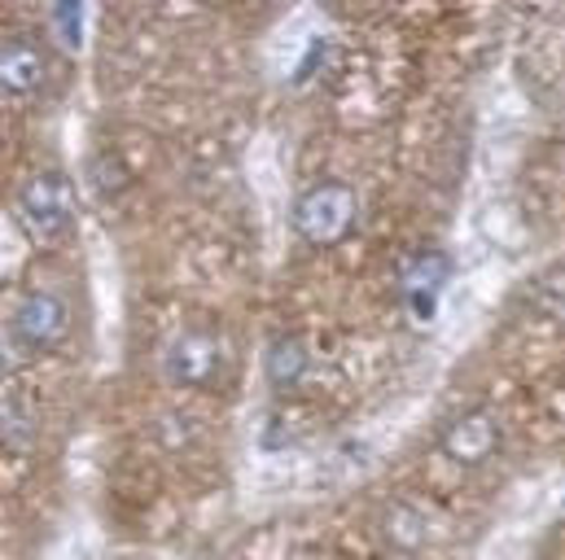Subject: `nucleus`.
Wrapping results in <instances>:
<instances>
[{
	"mask_svg": "<svg viewBox=\"0 0 565 560\" xmlns=\"http://www.w3.org/2000/svg\"><path fill=\"white\" fill-rule=\"evenodd\" d=\"M438 446H443V455H447L451 464L478 469V464H487V460L495 455V446H500V417L487 412V408H473V412H465V417L447 420L443 433H438Z\"/></svg>",
	"mask_w": 565,
	"mask_h": 560,
	"instance_id": "obj_4",
	"label": "nucleus"
},
{
	"mask_svg": "<svg viewBox=\"0 0 565 560\" xmlns=\"http://www.w3.org/2000/svg\"><path fill=\"white\" fill-rule=\"evenodd\" d=\"M447 272H451V263H447L443 255H434V250H429V255H417V259L404 268V289H408V293H438Z\"/></svg>",
	"mask_w": 565,
	"mask_h": 560,
	"instance_id": "obj_8",
	"label": "nucleus"
},
{
	"mask_svg": "<svg viewBox=\"0 0 565 560\" xmlns=\"http://www.w3.org/2000/svg\"><path fill=\"white\" fill-rule=\"evenodd\" d=\"M355 189L342 180H320L294 202V228L311 246H338L355 224Z\"/></svg>",
	"mask_w": 565,
	"mask_h": 560,
	"instance_id": "obj_1",
	"label": "nucleus"
},
{
	"mask_svg": "<svg viewBox=\"0 0 565 560\" xmlns=\"http://www.w3.org/2000/svg\"><path fill=\"white\" fill-rule=\"evenodd\" d=\"M49 18H53V26L62 31L66 44H79V22H84V9H79V4H57Z\"/></svg>",
	"mask_w": 565,
	"mask_h": 560,
	"instance_id": "obj_11",
	"label": "nucleus"
},
{
	"mask_svg": "<svg viewBox=\"0 0 565 560\" xmlns=\"http://www.w3.org/2000/svg\"><path fill=\"white\" fill-rule=\"evenodd\" d=\"M66 333H71V306H66L57 293L35 289V293H26V298L18 302V311H13V337H18L22 346L49 351V346H57Z\"/></svg>",
	"mask_w": 565,
	"mask_h": 560,
	"instance_id": "obj_5",
	"label": "nucleus"
},
{
	"mask_svg": "<svg viewBox=\"0 0 565 560\" xmlns=\"http://www.w3.org/2000/svg\"><path fill=\"white\" fill-rule=\"evenodd\" d=\"M18 219L31 237L53 241L75 224V184L62 171H40L18 193Z\"/></svg>",
	"mask_w": 565,
	"mask_h": 560,
	"instance_id": "obj_2",
	"label": "nucleus"
},
{
	"mask_svg": "<svg viewBox=\"0 0 565 560\" xmlns=\"http://www.w3.org/2000/svg\"><path fill=\"white\" fill-rule=\"evenodd\" d=\"M162 373L175 386L206 390V386H215L224 377V346L211 333H180L162 351Z\"/></svg>",
	"mask_w": 565,
	"mask_h": 560,
	"instance_id": "obj_3",
	"label": "nucleus"
},
{
	"mask_svg": "<svg viewBox=\"0 0 565 560\" xmlns=\"http://www.w3.org/2000/svg\"><path fill=\"white\" fill-rule=\"evenodd\" d=\"M302 373H307V351H302V342L298 337H277L273 346H268V377H273V386H298L302 381Z\"/></svg>",
	"mask_w": 565,
	"mask_h": 560,
	"instance_id": "obj_7",
	"label": "nucleus"
},
{
	"mask_svg": "<svg viewBox=\"0 0 565 560\" xmlns=\"http://www.w3.org/2000/svg\"><path fill=\"white\" fill-rule=\"evenodd\" d=\"M386 535H391V543H399L404 552H417L425 543L422 513H413L408 504H395V508L386 513Z\"/></svg>",
	"mask_w": 565,
	"mask_h": 560,
	"instance_id": "obj_9",
	"label": "nucleus"
},
{
	"mask_svg": "<svg viewBox=\"0 0 565 560\" xmlns=\"http://www.w3.org/2000/svg\"><path fill=\"white\" fill-rule=\"evenodd\" d=\"M535 306H540L544 315H553V320H565V284H562V277L544 280V284L535 289Z\"/></svg>",
	"mask_w": 565,
	"mask_h": 560,
	"instance_id": "obj_10",
	"label": "nucleus"
},
{
	"mask_svg": "<svg viewBox=\"0 0 565 560\" xmlns=\"http://www.w3.org/2000/svg\"><path fill=\"white\" fill-rule=\"evenodd\" d=\"M44 53H40V44L35 40H26V35H9L4 44H0V88L4 93H13V97H26V93H35L40 84H44Z\"/></svg>",
	"mask_w": 565,
	"mask_h": 560,
	"instance_id": "obj_6",
	"label": "nucleus"
}]
</instances>
